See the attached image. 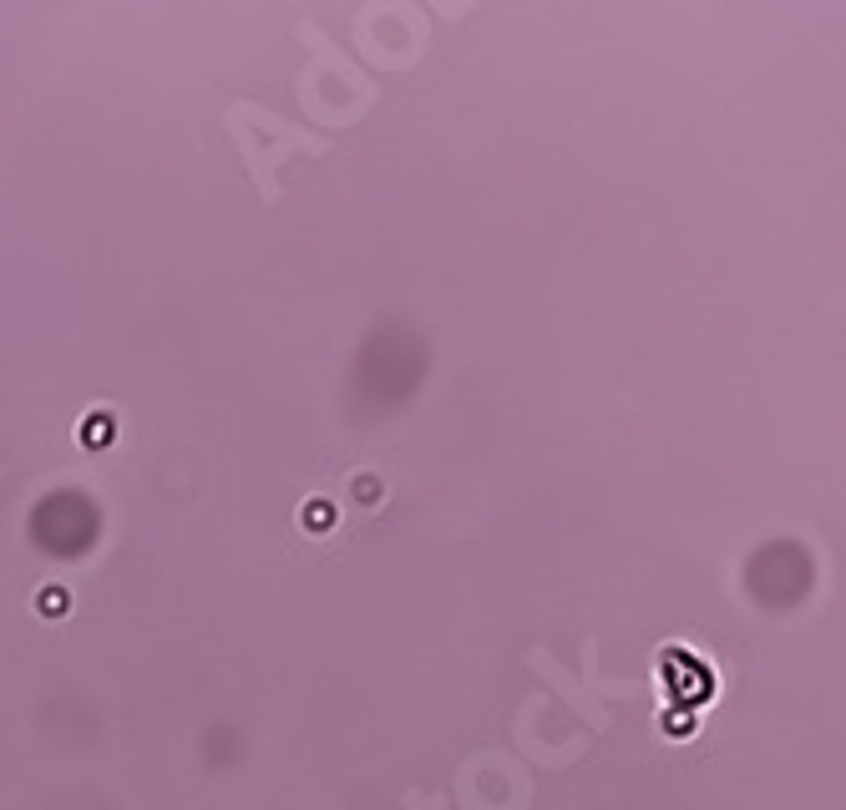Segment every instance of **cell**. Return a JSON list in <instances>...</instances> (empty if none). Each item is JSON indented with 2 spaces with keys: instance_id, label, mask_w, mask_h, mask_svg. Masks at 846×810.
I'll use <instances>...</instances> for the list:
<instances>
[{
  "instance_id": "cell-1",
  "label": "cell",
  "mask_w": 846,
  "mask_h": 810,
  "mask_svg": "<svg viewBox=\"0 0 846 810\" xmlns=\"http://www.w3.org/2000/svg\"><path fill=\"white\" fill-rule=\"evenodd\" d=\"M82 436H87V446H107V436H112V421L102 416V421H87L82 426Z\"/></svg>"
},
{
  "instance_id": "cell-2",
  "label": "cell",
  "mask_w": 846,
  "mask_h": 810,
  "mask_svg": "<svg viewBox=\"0 0 846 810\" xmlns=\"http://www.w3.org/2000/svg\"><path fill=\"white\" fill-rule=\"evenodd\" d=\"M41 613H46V618H61V613H66V593H61V588H46V593H41Z\"/></svg>"
},
{
  "instance_id": "cell-3",
  "label": "cell",
  "mask_w": 846,
  "mask_h": 810,
  "mask_svg": "<svg viewBox=\"0 0 846 810\" xmlns=\"http://www.w3.org/2000/svg\"><path fill=\"white\" fill-rule=\"evenodd\" d=\"M310 527H315V532H325V527H330V507H325V502H315V507H310Z\"/></svg>"
}]
</instances>
